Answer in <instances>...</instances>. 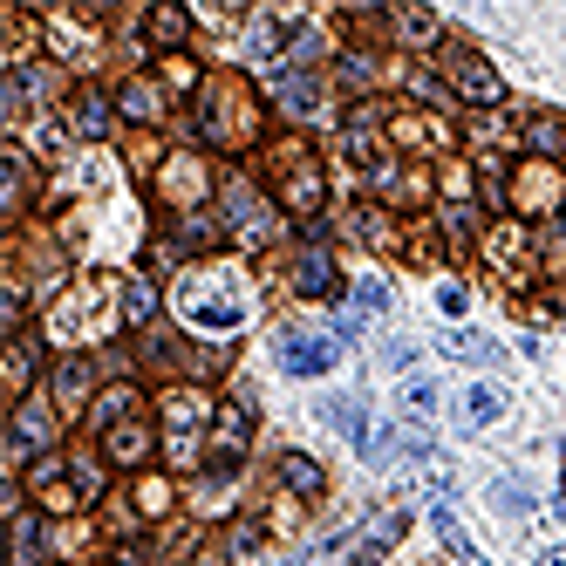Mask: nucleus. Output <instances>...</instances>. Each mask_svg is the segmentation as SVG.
<instances>
[{
    "label": "nucleus",
    "mask_w": 566,
    "mask_h": 566,
    "mask_svg": "<svg viewBox=\"0 0 566 566\" xmlns=\"http://www.w3.org/2000/svg\"><path fill=\"white\" fill-rule=\"evenodd\" d=\"M280 369H287V376H328V369H335V341L280 335Z\"/></svg>",
    "instance_id": "1"
},
{
    "label": "nucleus",
    "mask_w": 566,
    "mask_h": 566,
    "mask_svg": "<svg viewBox=\"0 0 566 566\" xmlns=\"http://www.w3.org/2000/svg\"><path fill=\"white\" fill-rule=\"evenodd\" d=\"M498 410H505V396H498L491 382H471V389H464V423L485 430V423H498Z\"/></svg>",
    "instance_id": "2"
},
{
    "label": "nucleus",
    "mask_w": 566,
    "mask_h": 566,
    "mask_svg": "<svg viewBox=\"0 0 566 566\" xmlns=\"http://www.w3.org/2000/svg\"><path fill=\"white\" fill-rule=\"evenodd\" d=\"M396 532H403V512H389V519H376L369 526V539H362V566H376L389 546H396Z\"/></svg>",
    "instance_id": "3"
},
{
    "label": "nucleus",
    "mask_w": 566,
    "mask_h": 566,
    "mask_svg": "<svg viewBox=\"0 0 566 566\" xmlns=\"http://www.w3.org/2000/svg\"><path fill=\"white\" fill-rule=\"evenodd\" d=\"M491 505H498L505 519H526V512H532V491L519 485V478H498V485H491Z\"/></svg>",
    "instance_id": "4"
},
{
    "label": "nucleus",
    "mask_w": 566,
    "mask_h": 566,
    "mask_svg": "<svg viewBox=\"0 0 566 566\" xmlns=\"http://www.w3.org/2000/svg\"><path fill=\"white\" fill-rule=\"evenodd\" d=\"M294 280H301V294H335V266L321 260V253H301V273Z\"/></svg>",
    "instance_id": "5"
},
{
    "label": "nucleus",
    "mask_w": 566,
    "mask_h": 566,
    "mask_svg": "<svg viewBox=\"0 0 566 566\" xmlns=\"http://www.w3.org/2000/svg\"><path fill=\"white\" fill-rule=\"evenodd\" d=\"M457 82H464V96H478V103H491V96H498V76H485L471 55H457Z\"/></svg>",
    "instance_id": "6"
},
{
    "label": "nucleus",
    "mask_w": 566,
    "mask_h": 566,
    "mask_svg": "<svg viewBox=\"0 0 566 566\" xmlns=\"http://www.w3.org/2000/svg\"><path fill=\"white\" fill-rule=\"evenodd\" d=\"M280 478L301 491V498H314V491H321V471H314L307 457H280Z\"/></svg>",
    "instance_id": "7"
},
{
    "label": "nucleus",
    "mask_w": 566,
    "mask_h": 566,
    "mask_svg": "<svg viewBox=\"0 0 566 566\" xmlns=\"http://www.w3.org/2000/svg\"><path fill=\"white\" fill-rule=\"evenodd\" d=\"M444 348H451L457 362H498V348L485 335H444Z\"/></svg>",
    "instance_id": "8"
},
{
    "label": "nucleus",
    "mask_w": 566,
    "mask_h": 566,
    "mask_svg": "<svg viewBox=\"0 0 566 566\" xmlns=\"http://www.w3.org/2000/svg\"><path fill=\"white\" fill-rule=\"evenodd\" d=\"M212 451H219V457H239V451H246V416H239V410L219 423V444H212Z\"/></svg>",
    "instance_id": "9"
},
{
    "label": "nucleus",
    "mask_w": 566,
    "mask_h": 566,
    "mask_svg": "<svg viewBox=\"0 0 566 566\" xmlns=\"http://www.w3.org/2000/svg\"><path fill=\"white\" fill-rule=\"evenodd\" d=\"M273 89H280V103H294V110H314V82H301V76H280V82H273Z\"/></svg>",
    "instance_id": "10"
},
{
    "label": "nucleus",
    "mask_w": 566,
    "mask_h": 566,
    "mask_svg": "<svg viewBox=\"0 0 566 566\" xmlns=\"http://www.w3.org/2000/svg\"><path fill=\"white\" fill-rule=\"evenodd\" d=\"M403 410H410V416H430V410H437V382H423V376H416L410 389H403Z\"/></svg>",
    "instance_id": "11"
},
{
    "label": "nucleus",
    "mask_w": 566,
    "mask_h": 566,
    "mask_svg": "<svg viewBox=\"0 0 566 566\" xmlns=\"http://www.w3.org/2000/svg\"><path fill=\"white\" fill-rule=\"evenodd\" d=\"M82 137H103V103H96V96H82Z\"/></svg>",
    "instance_id": "12"
},
{
    "label": "nucleus",
    "mask_w": 566,
    "mask_h": 566,
    "mask_svg": "<svg viewBox=\"0 0 566 566\" xmlns=\"http://www.w3.org/2000/svg\"><path fill=\"white\" fill-rule=\"evenodd\" d=\"M151 35H157V41H178V35H185V14H157Z\"/></svg>",
    "instance_id": "13"
},
{
    "label": "nucleus",
    "mask_w": 566,
    "mask_h": 566,
    "mask_svg": "<svg viewBox=\"0 0 566 566\" xmlns=\"http://www.w3.org/2000/svg\"><path fill=\"white\" fill-rule=\"evenodd\" d=\"M539 566H566V546H553V553H539Z\"/></svg>",
    "instance_id": "14"
}]
</instances>
